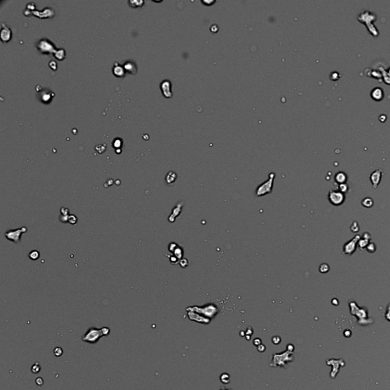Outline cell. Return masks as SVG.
Listing matches in <instances>:
<instances>
[{
    "instance_id": "cell-29",
    "label": "cell",
    "mask_w": 390,
    "mask_h": 390,
    "mask_svg": "<svg viewBox=\"0 0 390 390\" xmlns=\"http://www.w3.org/2000/svg\"><path fill=\"white\" fill-rule=\"evenodd\" d=\"M49 66L52 69H53V70H56V69H57V63L55 62V61H53V60H51V61L50 62Z\"/></svg>"
},
{
    "instance_id": "cell-32",
    "label": "cell",
    "mask_w": 390,
    "mask_h": 390,
    "mask_svg": "<svg viewBox=\"0 0 390 390\" xmlns=\"http://www.w3.org/2000/svg\"><path fill=\"white\" fill-rule=\"evenodd\" d=\"M221 390H230V389H221Z\"/></svg>"
},
{
    "instance_id": "cell-6",
    "label": "cell",
    "mask_w": 390,
    "mask_h": 390,
    "mask_svg": "<svg viewBox=\"0 0 390 390\" xmlns=\"http://www.w3.org/2000/svg\"><path fill=\"white\" fill-rule=\"evenodd\" d=\"M328 200L332 204L338 206L344 201V195L341 191H331L328 194Z\"/></svg>"
},
{
    "instance_id": "cell-22",
    "label": "cell",
    "mask_w": 390,
    "mask_h": 390,
    "mask_svg": "<svg viewBox=\"0 0 390 390\" xmlns=\"http://www.w3.org/2000/svg\"><path fill=\"white\" fill-rule=\"evenodd\" d=\"M367 244H368V239L367 238H364V239H361V240L359 239V246L360 247V249H364V248L367 247Z\"/></svg>"
},
{
    "instance_id": "cell-12",
    "label": "cell",
    "mask_w": 390,
    "mask_h": 390,
    "mask_svg": "<svg viewBox=\"0 0 390 390\" xmlns=\"http://www.w3.org/2000/svg\"><path fill=\"white\" fill-rule=\"evenodd\" d=\"M381 177H382V172L380 170H376V171H374V172L371 175L370 180L373 184V187H374V188H376V187H377L379 183H380Z\"/></svg>"
},
{
    "instance_id": "cell-13",
    "label": "cell",
    "mask_w": 390,
    "mask_h": 390,
    "mask_svg": "<svg viewBox=\"0 0 390 390\" xmlns=\"http://www.w3.org/2000/svg\"><path fill=\"white\" fill-rule=\"evenodd\" d=\"M53 56L57 60H63L66 57V52L63 48H60V49H57L56 50V51L53 53Z\"/></svg>"
},
{
    "instance_id": "cell-28",
    "label": "cell",
    "mask_w": 390,
    "mask_h": 390,
    "mask_svg": "<svg viewBox=\"0 0 390 390\" xmlns=\"http://www.w3.org/2000/svg\"><path fill=\"white\" fill-rule=\"evenodd\" d=\"M60 213H61V215H69V210L66 207H62V208L60 209Z\"/></svg>"
},
{
    "instance_id": "cell-8",
    "label": "cell",
    "mask_w": 390,
    "mask_h": 390,
    "mask_svg": "<svg viewBox=\"0 0 390 390\" xmlns=\"http://www.w3.org/2000/svg\"><path fill=\"white\" fill-rule=\"evenodd\" d=\"M160 88L164 97L167 98H170L172 97L173 94H172V92H171V83L169 80H163L160 83Z\"/></svg>"
},
{
    "instance_id": "cell-23",
    "label": "cell",
    "mask_w": 390,
    "mask_h": 390,
    "mask_svg": "<svg viewBox=\"0 0 390 390\" xmlns=\"http://www.w3.org/2000/svg\"><path fill=\"white\" fill-rule=\"evenodd\" d=\"M77 221H78V219H77V217H76V215H69V220H68V222H69L70 224H72V225L76 224V222H77Z\"/></svg>"
},
{
    "instance_id": "cell-7",
    "label": "cell",
    "mask_w": 390,
    "mask_h": 390,
    "mask_svg": "<svg viewBox=\"0 0 390 390\" xmlns=\"http://www.w3.org/2000/svg\"><path fill=\"white\" fill-rule=\"evenodd\" d=\"M360 235H356L354 238H352L350 242H347L344 246L343 252L344 254H352L356 250V243L358 242V239L360 238Z\"/></svg>"
},
{
    "instance_id": "cell-3",
    "label": "cell",
    "mask_w": 390,
    "mask_h": 390,
    "mask_svg": "<svg viewBox=\"0 0 390 390\" xmlns=\"http://www.w3.org/2000/svg\"><path fill=\"white\" fill-rule=\"evenodd\" d=\"M28 231L26 226H23L21 228H18L15 230H10L5 233V238L10 242H12L14 243H19L21 242V235L23 233H25Z\"/></svg>"
},
{
    "instance_id": "cell-25",
    "label": "cell",
    "mask_w": 390,
    "mask_h": 390,
    "mask_svg": "<svg viewBox=\"0 0 390 390\" xmlns=\"http://www.w3.org/2000/svg\"><path fill=\"white\" fill-rule=\"evenodd\" d=\"M328 270H329V268H328V265H326V264H323L319 268V270L321 273H326V272H328Z\"/></svg>"
},
{
    "instance_id": "cell-11",
    "label": "cell",
    "mask_w": 390,
    "mask_h": 390,
    "mask_svg": "<svg viewBox=\"0 0 390 390\" xmlns=\"http://www.w3.org/2000/svg\"><path fill=\"white\" fill-rule=\"evenodd\" d=\"M112 72H113L114 75L115 76L118 78L124 77L126 73V71L124 69V66H121L119 65L118 63H114V66L113 69H112Z\"/></svg>"
},
{
    "instance_id": "cell-4",
    "label": "cell",
    "mask_w": 390,
    "mask_h": 390,
    "mask_svg": "<svg viewBox=\"0 0 390 390\" xmlns=\"http://www.w3.org/2000/svg\"><path fill=\"white\" fill-rule=\"evenodd\" d=\"M37 49L44 54L53 53L56 51V46L47 38L41 39L37 44Z\"/></svg>"
},
{
    "instance_id": "cell-31",
    "label": "cell",
    "mask_w": 390,
    "mask_h": 390,
    "mask_svg": "<svg viewBox=\"0 0 390 390\" xmlns=\"http://www.w3.org/2000/svg\"><path fill=\"white\" fill-rule=\"evenodd\" d=\"M36 383H37V385L41 386V385H42L43 383H44V381H43V380L41 379V377H39L37 380H36Z\"/></svg>"
},
{
    "instance_id": "cell-30",
    "label": "cell",
    "mask_w": 390,
    "mask_h": 390,
    "mask_svg": "<svg viewBox=\"0 0 390 390\" xmlns=\"http://www.w3.org/2000/svg\"><path fill=\"white\" fill-rule=\"evenodd\" d=\"M33 367V368H35V370H34L32 371V372L34 373H38L39 371H40V370H41V367H40V366H38V367H37V368H36V364H34V365H33V367Z\"/></svg>"
},
{
    "instance_id": "cell-14",
    "label": "cell",
    "mask_w": 390,
    "mask_h": 390,
    "mask_svg": "<svg viewBox=\"0 0 390 390\" xmlns=\"http://www.w3.org/2000/svg\"><path fill=\"white\" fill-rule=\"evenodd\" d=\"M53 94L51 93V92H49V91H46V92H42L41 94V100H42L43 102L44 103H48L50 101V100L52 99V97H53Z\"/></svg>"
},
{
    "instance_id": "cell-1",
    "label": "cell",
    "mask_w": 390,
    "mask_h": 390,
    "mask_svg": "<svg viewBox=\"0 0 390 390\" xmlns=\"http://www.w3.org/2000/svg\"><path fill=\"white\" fill-rule=\"evenodd\" d=\"M111 332L110 328L108 327H102L101 328H89L85 335L82 337V341L84 342L90 343V344H95L100 340L103 336H108Z\"/></svg>"
},
{
    "instance_id": "cell-5",
    "label": "cell",
    "mask_w": 390,
    "mask_h": 390,
    "mask_svg": "<svg viewBox=\"0 0 390 390\" xmlns=\"http://www.w3.org/2000/svg\"><path fill=\"white\" fill-rule=\"evenodd\" d=\"M187 309H191L192 312H198L207 316H213L217 313V308L214 305H207L203 307H190Z\"/></svg>"
},
{
    "instance_id": "cell-10",
    "label": "cell",
    "mask_w": 390,
    "mask_h": 390,
    "mask_svg": "<svg viewBox=\"0 0 390 390\" xmlns=\"http://www.w3.org/2000/svg\"><path fill=\"white\" fill-rule=\"evenodd\" d=\"M123 66H124L126 72H129L130 74H136V72H137V66H136V63L133 62V61H131V60L127 61L126 63H124Z\"/></svg>"
},
{
    "instance_id": "cell-19",
    "label": "cell",
    "mask_w": 390,
    "mask_h": 390,
    "mask_svg": "<svg viewBox=\"0 0 390 390\" xmlns=\"http://www.w3.org/2000/svg\"><path fill=\"white\" fill-rule=\"evenodd\" d=\"M129 4L132 7H141L142 5L144 4V2L143 0H134V1H130Z\"/></svg>"
},
{
    "instance_id": "cell-2",
    "label": "cell",
    "mask_w": 390,
    "mask_h": 390,
    "mask_svg": "<svg viewBox=\"0 0 390 390\" xmlns=\"http://www.w3.org/2000/svg\"><path fill=\"white\" fill-rule=\"evenodd\" d=\"M275 178V173L271 172L269 174L268 179L266 182L260 184L257 189H256L255 194L257 197H262L265 196L266 194H268L272 192L273 189V185H274V181Z\"/></svg>"
},
{
    "instance_id": "cell-21",
    "label": "cell",
    "mask_w": 390,
    "mask_h": 390,
    "mask_svg": "<svg viewBox=\"0 0 390 390\" xmlns=\"http://www.w3.org/2000/svg\"><path fill=\"white\" fill-rule=\"evenodd\" d=\"M180 213H181V208H179V207H178V206H176V207H175V208L173 209V210H172V214H171V215H170L168 219H171V218H172V217H173V216H175V217H176L178 215V214H180Z\"/></svg>"
},
{
    "instance_id": "cell-16",
    "label": "cell",
    "mask_w": 390,
    "mask_h": 390,
    "mask_svg": "<svg viewBox=\"0 0 390 390\" xmlns=\"http://www.w3.org/2000/svg\"><path fill=\"white\" fill-rule=\"evenodd\" d=\"M177 175L174 171H169L165 177V181L168 184H172L176 180Z\"/></svg>"
},
{
    "instance_id": "cell-27",
    "label": "cell",
    "mask_w": 390,
    "mask_h": 390,
    "mask_svg": "<svg viewBox=\"0 0 390 390\" xmlns=\"http://www.w3.org/2000/svg\"><path fill=\"white\" fill-rule=\"evenodd\" d=\"M69 215H66V216L60 215V220L62 222H63V223H66V222H68V220H69Z\"/></svg>"
},
{
    "instance_id": "cell-20",
    "label": "cell",
    "mask_w": 390,
    "mask_h": 390,
    "mask_svg": "<svg viewBox=\"0 0 390 390\" xmlns=\"http://www.w3.org/2000/svg\"><path fill=\"white\" fill-rule=\"evenodd\" d=\"M122 144H123V141H122L121 139H118V138L115 139L113 142V146L114 148H116V149L120 148L122 146Z\"/></svg>"
},
{
    "instance_id": "cell-9",
    "label": "cell",
    "mask_w": 390,
    "mask_h": 390,
    "mask_svg": "<svg viewBox=\"0 0 390 390\" xmlns=\"http://www.w3.org/2000/svg\"><path fill=\"white\" fill-rule=\"evenodd\" d=\"M2 28H1V32H0V37L3 42H8L11 40L12 37V31L9 28V27L4 23H2Z\"/></svg>"
},
{
    "instance_id": "cell-24",
    "label": "cell",
    "mask_w": 390,
    "mask_h": 390,
    "mask_svg": "<svg viewBox=\"0 0 390 390\" xmlns=\"http://www.w3.org/2000/svg\"><path fill=\"white\" fill-rule=\"evenodd\" d=\"M339 189L341 192L345 193L348 191V185H347L346 184H341L339 185Z\"/></svg>"
},
{
    "instance_id": "cell-17",
    "label": "cell",
    "mask_w": 390,
    "mask_h": 390,
    "mask_svg": "<svg viewBox=\"0 0 390 390\" xmlns=\"http://www.w3.org/2000/svg\"><path fill=\"white\" fill-rule=\"evenodd\" d=\"M362 205H363L364 207H367V208H370L373 205V200L371 199V198H366L363 200V201H362Z\"/></svg>"
},
{
    "instance_id": "cell-15",
    "label": "cell",
    "mask_w": 390,
    "mask_h": 390,
    "mask_svg": "<svg viewBox=\"0 0 390 390\" xmlns=\"http://www.w3.org/2000/svg\"><path fill=\"white\" fill-rule=\"evenodd\" d=\"M335 179L337 183H338L339 184H344V182H346L347 176L344 173H343V172H339V173H338L337 175H335Z\"/></svg>"
},
{
    "instance_id": "cell-26",
    "label": "cell",
    "mask_w": 390,
    "mask_h": 390,
    "mask_svg": "<svg viewBox=\"0 0 390 390\" xmlns=\"http://www.w3.org/2000/svg\"><path fill=\"white\" fill-rule=\"evenodd\" d=\"M63 354V350L60 348L57 347V348L54 349V355L57 356H60Z\"/></svg>"
},
{
    "instance_id": "cell-18",
    "label": "cell",
    "mask_w": 390,
    "mask_h": 390,
    "mask_svg": "<svg viewBox=\"0 0 390 390\" xmlns=\"http://www.w3.org/2000/svg\"><path fill=\"white\" fill-rule=\"evenodd\" d=\"M28 257L31 259L33 260V261H36V260H37L40 258V252L37 250H32L29 253Z\"/></svg>"
}]
</instances>
